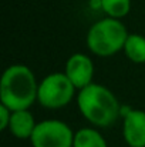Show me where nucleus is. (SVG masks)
Returning a JSON list of instances; mask_svg holds the SVG:
<instances>
[{
	"instance_id": "0eeeda50",
	"label": "nucleus",
	"mask_w": 145,
	"mask_h": 147,
	"mask_svg": "<svg viewBox=\"0 0 145 147\" xmlns=\"http://www.w3.org/2000/svg\"><path fill=\"white\" fill-rule=\"evenodd\" d=\"M122 137L130 147H145V111L140 109L122 110Z\"/></svg>"
},
{
	"instance_id": "39448f33",
	"label": "nucleus",
	"mask_w": 145,
	"mask_h": 147,
	"mask_svg": "<svg viewBox=\"0 0 145 147\" xmlns=\"http://www.w3.org/2000/svg\"><path fill=\"white\" fill-rule=\"evenodd\" d=\"M74 134L67 123L48 119L36 124L30 143L33 147H73Z\"/></svg>"
},
{
	"instance_id": "20e7f679",
	"label": "nucleus",
	"mask_w": 145,
	"mask_h": 147,
	"mask_svg": "<svg viewBox=\"0 0 145 147\" xmlns=\"http://www.w3.org/2000/svg\"><path fill=\"white\" fill-rule=\"evenodd\" d=\"M76 86L63 71L50 73L41 82H39L37 101L50 110H58L65 107L76 96Z\"/></svg>"
},
{
	"instance_id": "6e6552de",
	"label": "nucleus",
	"mask_w": 145,
	"mask_h": 147,
	"mask_svg": "<svg viewBox=\"0 0 145 147\" xmlns=\"http://www.w3.org/2000/svg\"><path fill=\"white\" fill-rule=\"evenodd\" d=\"M36 120L30 110H17L11 113L9 131L11 136H14L19 140H30L34 129H36Z\"/></svg>"
},
{
	"instance_id": "f03ea898",
	"label": "nucleus",
	"mask_w": 145,
	"mask_h": 147,
	"mask_svg": "<svg viewBox=\"0 0 145 147\" xmlns=\"http://www.w3.org/2000/svg\"><path fill=\"white\" fill-rule=\"evenodd\" d=\"M77 106L81 116L96 127H110L122 114L115 94L98 83H91L77 93Z\"/></svg>"
},
{
	"instance_id": "f257e3e1",
	"label": "nucleus",
	"mask_w": 145,
	"mask_h": 147,
	"mask_svg": "<svg viewBox=\"0 0 145 147\" xmlns=\"http://www.w3.org/2000/svg\"><path fill=\"white\" fill-rule=\"evenodd\" d=\"M39 82L24 64L9 66L0 79V103L11 111L29 110L37 101Z\"/></svg>"
},
{
	"instance_id": "7ed1b4c3",
	"label": "nucleus",
	"mask_w": 145,
	"mask_h": 147,
	"mask_svg": "<svg viewBox=\"0 0 145 147\" xmlns=\"http://www.w3.org/2000/svg\"><path fill=\"white\" fill-rule=\"evenodd\" d=\"M130 33L121 20L104 17L91 24L87 32L86 45L88 50L100 57H110L124 50Z\"/></svg>"
},
{
	"instance_id": "9b49d317",
	"label": "nucleus",
	"mask_w": 145,
	"mask_h": 147,
	"mask_svg": "<svg viewBox=\"0 0 145 147\" xmlns=\"http://www.w3.org/2000/svg\"><path fill=\"white\" fill-rule=\"evenodd\" d=\"M100 6L105 17L121 20L131 10V0H100Z\"/></svg>"
},
{
	"instance_id": "f8f14e48",
	"label": "nucleus",
	"mask_w": 145,
	"mask_h": 147,
	"mask_svg": "<svg viewBox=\"0 0 145 147\" xmlns=\"http://www.w3.org/2000/svg\"><path fill=\"white\" fill-rule=\"evenodd\" d=\"M11 110L9 107H6L4 104L0 103V130H7L9 124H10V119H11Z\"/></svg>"
},
{
	"instance_id": "9d476101",
	"label": "nucleus",
	"mask_w": 145,
	"mask_h": 147,
	"mask_svg": "<svg viewBox=\"0 0 145 147\" xmlns=\"http://www.w3.org/2000/svg\"><path fill=\"white\" fill-rule=\"evenodd\" d=\"M73 147H108L102 134L93 129V127H84L76 131Z\"/></svg>"
},
{
	"instance_id": "423d86ee",
	"label": "nucleus",
	"mask_w": 145,
	"mask_h": 147,
	"mask_svg": "<svg viewBox=\"0 0 145 147\" xmlns=\"http://www.w3.org/2000/svg\"><path fill=\"white\" fill-rule=\"evenodd\" d=\"M65 76L71 80V83L76 86V89L80 92L81 89L90 86L94 77V63L90 56L84 53H74L71 54L64 67Z\"/></svg>"
},
{
	"instance_id": "1a4fd4ad",
	"label": "nucleus",
	"mask_w": 145,
	"mask_h": 147,
	"mask_svg": "<svg viewBox=\"0 0 145 147\" xmlns=\"http://www.w3.org/2000/svg\"><path fill=\"white\" fill-rule=\"evenodd\" d=\"M124 53L127 59L135 64L145 63V36L138 33H131L125 42Z\"/></svg>"
}]
</instances>
